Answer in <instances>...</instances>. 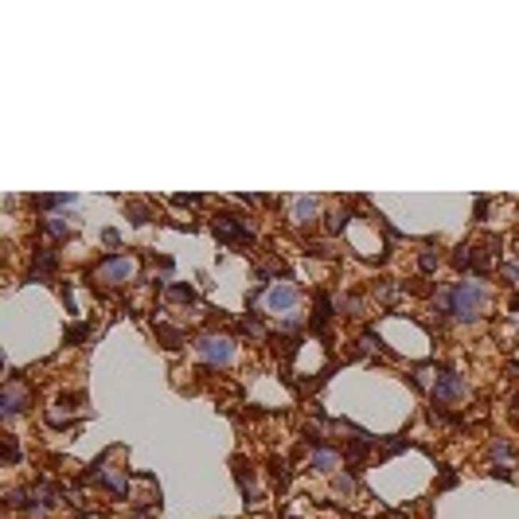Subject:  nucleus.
Instances as JSON below:
<instances>
[{
  "label": "nucleus",
  "mask_w": 519,
  "mask_h": 519,
  "mask_svg": "<svg viewBox=\"0 0 519 519\" xmlns=\"http://www.w3.org/2000/svg\"><path fill=\"white\" fill-rule=\"evenodd\" d=\"M515 406H519V398H515Z\"/></svg>",
  "instance_id": "obj_26"
},
{
  "label": "nucleus",
  "mask_w": 519,
  "mask_h": 519,
  "mask_svg": "<svg viewBox=\"0 0 519 519\" xmlns=\"http://www.w3.org/2000/svg\"><path fill=\"white\" fill-rule=\"evenodd\" d=\"M55 273H59V254H55V250H39L36 262H31L28 281H51Z\"/></svg>",
  "instance_id": "obj_8"
},
{
  "label": "nucleus",
  "mask_w": 519,
  "mask_h": 519,
  "mask_svg": "<svg viewBox=\"0 0 519 519\" xmlns=\"http://www.w3.org/2000/svg\"><path fill=\"white\" fill-rule=\"evenodd\" d=\"M465 395H468L465 375H457V371H438V379H433V403H438V406H453V403H461Z\"/></svg>",
  "instance_id": "obj_3"
},
{
  "label": "nucleus",
  "mask_w": 519,
  "mask_h": 519,
  "mask_svg": "<svg viewBox=\"0 0 519 519\" xmlns=\"http://www.w3.org/2000/svg\"><path fill=\"white\" fill-rule=\"evenodd\" d=\"M512 308H515V313H519V293H515V301H512Z\"/></svg>",
  "instance_id": "obj_25"
},
{
  "label": "nucleus",
  "mask_w": 519,
  "mask_h": 519,
  "mask_svg": "<svg viewBox=\"0 0 519 519\" xmlns=\"http://www.w3.org/2000/svg\"><path fill=\"white\" fill-rule=\"evenodd\" d=\"M238 328H242V332H250L254 340H266V328L254 321V316H242V321H238Z\"/></svg>",
  "instance_id": "obj_16"
},
{
  "label": "nucleus",
  "mask_w": 519,
  "mask_h": 519,
  "mask_svg": "<svg viewBox=\"0 0 519 519\" xmlns=\"http://www.w3.org/2000/svg\"><path fill=\"white\" fill-rule=\"evenodd\" d=\"M332 488H336V492H340V496H351V492H356V480H351V476H348V473H340V476H336V480H332Z\"/></svg>",
  "instance_id": "obj_19"
},
{
  "label": "nucleus",
  "mask_w": 519,
  "mask_h": 519,
  "mask_svg": "<svg viewBox=\"0 0 519 519\" xmlns=\"http://www.w3.org/2000/svg\"><path fill=\"white\" fill-rule=\"evenodd\" d=\"M133 273H137V262H133V258H125V254L106 258V262L98 266V281H110V286H121V281L133 278Z\"/></svg>",
  "instance_id": "obj_6"
},
{
  "label": "nucleus",
  "mask_w": 519,
  "mask_h": 519,
  "mask_svg": "<svg viewBox=\"0 0 519 519\" xmlns=\"http://www.w3.org/2000/svg\"><path fill=\"white\" fill-rule=\"evenodd\" d=\"M488 207H492V199H476V219H484V215H488Z\"/></svg>",
  "instance_id": "obj_24"
},
{
  "label": "nucleus",
  "mask_w": 519,
  "mask_h": 519,
  "mask_svg": "<svg viewBox=\"0 0 519 519\" xmlns=\"http://www.w3.org/2000/svg\"><path fill=\"white\" fill-rule=\"evenodd\" d=\"M156 336L164 340V348H180L183 344V332L172 328V324H156Z\"/></svg>",
  "instance_id": "obj_15"
},
{
  "label": "nucleus",
  "mask_w": 519,
  "mask_h": 519,
  "mask_svg": "<svg viewBox=\"0 0 519 519\" xmlns=\"http://www.w3.org/2000/svg\"><path fill=\"white\" fill-rule=\"evenodd\" d=\"M344 223H348V215H344V211H332V215H328V223H324V231H328V234H340V231H344Z\"/></svg>",
  "instance_id": "obj_21"
},
{
  "label": "nucleus",
  "mask_w": 519,
  "mask_h": 519,
  "mask_svg": "<svg viewBox=\"0 0 519 519\" xmlns=\"http://www.w3.org/2000/svg\"><path fill=\"white\" fill-rule=\"evenodd\" d=\"M125 211L133 215V223H148V219H153V211H148L145 203H125Z\"/></svg>",
  "instance_id": "obj_18"
},
{
  "label": "nucleus",
  "mask_w": 519,
  "mask_h": 519,
  "mask_svg": "<svg viewBox=\"0 0 519 519\" xmlns=\"http://www.w3.org/2000/svg\"><path fill=\"white\" fill-rule=\"evenodd\" d=\"M500 273H504L508 281H519V262H508V266H500Z\"/></svg>",
  "instance_id": "obj_22"
},
{
  "label": "nucleus",
  "mask_w": 519,
  "mask_h": 519,
  "mask_svg": "<svg viewBox=\"0 0 519 519\" xmlns=\"http://www.w3.org/2000/svg\"><path fill=\"white\" fill-rule=\"evenodd\" d=\"M453 266L457 270H488V254L480 246H461L453 254Z\"/></svg>",
  "instance_id": "obj_9"
},
{
  "label": "nucleus",
  "mask_w": 519,
  "mask_h": 519,
  "mask_svg": "<svg viewBox=\"0 0 519 519\" xmlns=\"http://www.w3.org/2000/svg\"><path fill=\"white\" fill-rule=\"evenodd\" d=\"M86 336H90V324H74V328H66V332H63L66 344H79V340H86Z\"/></svg>",
  "instance_id": "obj_17"
},
{
  "label": "nucleus",
  "mask_w": 519,
  "mask_h": 519,
  "mask_svg": "<svg viewBox=\"0 0 519 519\" xmlns=\"http://www.w3.org/2000/svg\"><path fill=\"white\" fill-rule=\"evenodd\" d=\"M332 316V297L328 293H316V313H313V332H324V324H328Z\"/></svg>",
  "instance_id": "obj_12"
},
{
  "label": "nucleus",
  "mask_w": 519,
  "mask_h": 519,
  "mask_svg": "<svg viewBox=\"0 0 519 519\" xmlns=\"http://www.w3.org/2000/svg\"><path fill=\"white\" fill-rule=\"evenodd\" d=\"M39 227H44L47 234H55V238H66V234H71V223H63V215H47Z\"/></svg>",
  "instance_id": "obj_14"
},
{
  "label": "nucleus",
  "mask_w": 519,
  "mask_h": 519,
  "mask_svg": "<svg viewBox=\"0 0 519 519\" xmlns=\"http://www.w3.org/2000/svg\"><path fill=\"white\" fill-rule=\"evenodd\" d=\"M316 211H321V199H313V196L293 199V227H308L316 219Z\"/></svg>",
  "instance_id": "obj_10"
},
{
  "label": "nucleus",
  "mask_w": 519,
  "mask_h": 519,
  "mask_svg": "<svg viewBox=\"0 0 519 519\" xmlns=\"http://www.w3.org/2000/svg\"><path fill=\"white\" fill-rule=\"evenodd\" d=\"M488 453H492V461H496V468H508V461H512V441H504V438L492 441Z\"/></svg>",
  "instance_id": "obj_13"
},
{
  "label": "nucleus",
  "mask_w": 519,
  "mask_h": 519,
  "mask_svg": "<svg viewBox=\"0 0 519 519\" xmlns=\"http://www.w3.org/2000/svg\"><path fill=\"white\" fill-rule=\"evenodd\" d=\"M484 301H488V293H484L480 281H457L453 286V297H449V316H457L461 324H473V321H480V313H484Z\"/></svg>",
  "instance_id": "obj_1"
},
{
  "label": "nucleus",
  "mask_w": 519,
  "mask_h": 519,
  "mask_svg": "<svg viewBox=\"0 0 519 519\" xmlns=\"http://www.w3.org/2000/svg\"><path fill=\"white\" fill-rule=\"evenodd\" d=\"M297 286H289V281H278L270 293H266V313H273V316H293V308H297Z\"/></svg>",
  "instance_id": "obj_5"
},
{
  "label": "nucleus",
  "mask_w": 519,
  "mask_h": 519,
  "mask_svg": "<svg viewBox=\"0 0 519 519\" xmlns=\"http://www.w3.org/2000/svg\"><path fill=\"white\" fill-rule=\"evenodd\" d=\"M168 297L172 301H188V305H191V301H196V289H191V286H168Z\"/></svg>",
  "instance_id": "obj_20"
},
{
  "label": "nucleus",
  "mask_w": 519,
  "mask_h": 519,
  "mask_svg": "<svg viewBox=\"0 0 519 519\" xmlns=\"http://www.w3.org/2000/svg\"><path fill=\"white\" fill-rule=\"evenodd\" d=\"M433 266H438V254H430V250H425V254H422V270H425V273H430V270H433Z\"/></svg>",
  "instance_id": "obj_23"
},
{
  "label": "nucleus",
  "mask_w": 519,
  "mask_h": 519,
  "mask_svg": "<svg viewBox=\"0 0 519 519\" xmlns=\"http://www.w3.org/2000/svg\"><path fill=\"white\" fill-rule=\"evenodd\" d=\"M211 231H215V238L227 242V246H250V242H254V231H250V223L238 219V215H215Z\"/></svg>",
  "instance_id": "obj_2"
},
{
  "label": "nucleus",
  "mask_w": 519,
  "mask_h": 519,
  "mask_svg": "<svg viewBox=\"0 0 519 519\" xmlns=\"http://www.w3.org/2000/svg\"><path fill=\"white\" fill-rule=\"evenodd\" d=\"M31 403V390L28 387H20L16 379H8V387H4V395H0V418L4 422H12L16 414H20L24 406Z\"/></svg>",
  "instance_id": "obj_7"
},
{
  "label": "nucleus",
  "mask_w": 519,
  "mask_h": 519,
  "mask_svg": "<svg viewBox=\"0 0 519 519\" xmlns=\"http://www.w3.org/2000/svg\"><path fill=\"white\" fill-rule=\"evenodd\" d=\"M308 468H313V473H332V468H336V449H332V445H316L313 457H308Z\"/></svg>",
  "instance_id": "obj_11"
},
{
  "label": "nucleus",
  "mask_w": 519,
  "mask_h": 519,
  "mask_svg": "<svg viewBox=\"0 0 519 519\" xmlns=\"http://www.w3.org/2000/svg\"><path fill=\"white\" fill-rule=\"evenodd\" d=\"M199 356H203V363H211V367H227L231 359H234V340L231 336H203L199 340Z\"/></svg>",
  "instance_id": "obj_4"
}]
</instances>
